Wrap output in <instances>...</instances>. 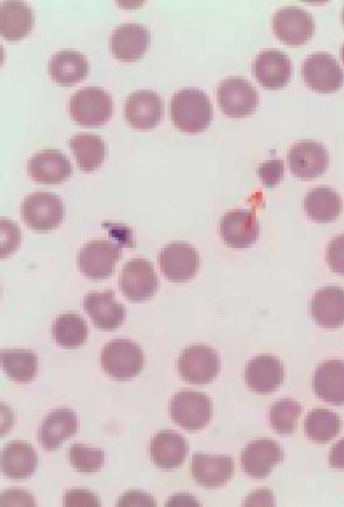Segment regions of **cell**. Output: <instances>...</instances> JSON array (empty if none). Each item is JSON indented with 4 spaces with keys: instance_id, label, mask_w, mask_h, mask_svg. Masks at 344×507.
Listing matches in <instances>:
<instances>
[{
    "instance_id": "18",
    "label": "cell",
    "mask_w": 344,
    "mask_h": 507,
    "mask_svg": "<svg viewBox=\"0 0 344 507\" xmlns=\"http://www.w3.org/2000/svg\"><path fill=\"white\" fill-rule=\"evenodd\" d=\"M150 43V30L137 22H127L116 26L109 38V46L114 55L126 61L140 59Z\"/></svg>"
},
{
    "instance_id": "43",
    "label": "cell",
    "mask_w": 344,
    "mask_h": 507,
    "mask_svg": "<svg viewBox=\"0 0 344 507\" xmlns=\"http://www.w3.org/2000/svg\"><path fill=\"white\" fill-rule=\"evenodd\" d=\"M341 56L343 61L344 62V43L341 48Z\"/></svg>"
},
{
    "instance_id": "4",
    "label": "cell",
    "mask_w": 344,
    "mask_h": 507,
    "mask_svg": "<svg viewBox=\"0 0 344 507\" xmlns=\"http://www.w3.org/2000/svg\"><path fill=\"white\" fill-rule=\"evenodd\" d=\"M20 211L27 226L40 231L57 227L65 214L62 200L47 192H36L27 196L21 204Z\"/></svg>"
},
{
    "instance_id": "31",
    "label": "cell",
    "mask_w": 344,
    "mask_h": 507,
    "mask_svg": "<svg viewBox=\"0 0 344 507\" xmlns=\"http://www.w3.org/2000/svg\"><path fill=\"white\" fill-rule=\"evenodd\" d=\"M69 145L78 167L85 172H92L99 167L107 154L105 141L94 133L76 134L70 137Z\"/></svg>"
},
{
    "instance_id": "42",
    "label": "cell",
    "mask_w": 344,
    "mask_h": 507,
    "mask_svg": "<svg viewBox=\"0 0 344 507\" xmlns=\"http://www.w3.org/2000/svg\"><path fill=\"white\" fill-rule=\"evenodd\" d=\"M329 464L335 468H344V437L335 443L329 453Z\"/></svg>"
},
{
    "instance_id": "7",
    "label": "cell",
    "mask_w": 344,
    "mask_h": 507,
    "mask_svg": "<svg viewBox=\"0 0 344 507\" xmlns=\"http://www.w3.org/2000/svg\"><path fill=\"white\" fill-rule=\"evenodd\" d=\"M220 369L217 353L206 344L186 346L178 360V370L181 377L190 383L205 384L213 380Z\"/></svg>"
},
{
    "instance_id": "32",
    "label": "cell",
    "mask_w": 344,
    "mask_h": 507,
    "mask_svg": "<svg viewBox=\"0 0 344 507\" xmlns=\"http://www.w3.org/2000/svg\"><path fill=\"white\" fill-rule=\"evenodd\" d=\"M1 364L6 375L19 382L34 379L38 369V357L29 349H3L0 353Z\"/></svg>"
},
{
    "instance_id": "5",
    "label": "cell",
    "mask_w": 344,
    "mask_h": 507,
    "mask_svg": "<svg viewBox=\"0 0 344 507\" xmlns=\"http://www.w3.org/2000/svg\"><path fill=\"white\" fill-rule=\"evenodd\" d=\"M171 419L181 427L198 430L210 422L213 415V404L210 397L202 392L189 390L175 393L169 403Z\"/></svg>"
},
{
    "instance_id": "20",
    "label": "cell",
    "mask_w": 344,
    "mask_h": 507,
    "mask_svg": "<svg viewBox=\"0 0 344 507\" xmlns=\"http://www.w3.org/2000/svg\"><path fill=\"white\" fill-rule=\"evenodd\" d=\"M83 307L94 326L105 331L118 328L126 317L125 306L115 300V292L111 289L87 293Z\"/></svg>"
},
{
    "instance_id": "9",
    "label": "cell",
    "mask_w": 344,
    "mask_h": 507,
    "mask_svg": "<svg viewBox=\"0 0 344 507\" xmlns=\"http://www.w3.org/2000/svg\"><path fill=\"white\" fill-rule=\"evenodd\" d=\"M160 281L153 264L143 258H136L123 266L118 280L120 289L129 300L139 302L153 297Z\"/></svg>"
},
{
    "instance_id": "10",
    "label": "cell",
    "mask_w": 344,
    "mask_h": 507,
    "mask_svg": "<svg viewBox=\"0 0 344 507\" xmlns=\"http://www.w3.org/2000/svg\"><path fill=\"white\" fill-rule=\"evenodd\" d=\"M161 273L172 282L189 280L200 269V260L197 249L191 244L175 241L165 245L158 256Z\"/></svg>"
},
{
    "instance_id": "24",
    "label": "cell",
    "mask_w": 344,
    "mask_h": 507,
    "mask_svg": "<svg viewBox=\"0 0 344 507\" xmlns=\"http://www.w3.org/2000/svg\"><path fill=\"white\" fill-rule=\"evenodd\" d=\"M316 395L334 405H344V361L328 360L321 363L312 377Z\"/></svg>"
},
{
    "instance_id": "25",
    "label": "cell",
    "mask_w": 344,
    "mask_h": 507,
    "mask_svg": "<svg viewBox=\"0 0 344 507\" xmlns=\"http://www.w3.org/2000/svg\"><path fill=\"white\" fill-rule=\"evenodd\" d=\"M149 451L156 466L161 468H174L184 462L189 452V444L181 434L164 429L153 435Z\"/></svg>"
},
{
    "instance_id": "8",
    "label": "cell",
    "mask_w": 344,
    "mask_h": 507,
    "mask_svg": "<svg viewBox=\"0 0 344 507\" xmlns=\"http://www.w3.org/2000/svg\"><path fill=\"white\" fill-rule=\"evenodd\" d=\"M217 101L224 114L234 118L244 117L256 110L259 93L248 80L241 76H230L219 83Z\"/></svg>"
},
{
    "instance_id": "19",
    "label": "cell",
    "mask_w": 344,
    "mask_h": 507,
    "mask_svg": "<svg viewBox=\"0 0 344 507\" xmlns=\"http://www.w3.org/2000/svg\"><path fill=\"white\" fill-rule=\"evenodd\" d=\"M28 174L43 184H58L72 174L69 159L58 149H45L34 154L28 161Z\"/></svg>"
},
{
    "instance_id": "26",
    "label": "cell",
    "mask_w": 344,
    "mask_h": 507,
    "mask_svg": "<svg viewBox=\"0 0 344 507\" xmlns=\"http://www.w3.org/2000/svg\"><path fill=\"white\" fill-rule=\"evenodd\" d=\"M76 413L68 408L50 411L43 420L38 431V440L45 450H54L76 432Z\"/></svg>"
},
{
    "instance_id": "22",
    "label": "cell",
    "mask_w": 344,
    "mask_h": 507,
    "mask_svg": "<svg viewBox=\"0 0 344 507\" xmlns=\"http://www.w3.org/2000/svg\"><path fill=\"white\" fill-rule=\"evenodd\" d=\"M191 471L193 479L201 486L216 488L225 484L234 473V462L228 455H209L200 453L192 455Z\"/></svg>"
},
{
    "instance_id": "14",
    "label": "cell",
    "mask_w": 344,
    "mask_h": 507,
    "mask_svg": "<svg viewBox=\"0 0 344 507\" xmlns=\"http://www.w3.org/2000/svg\"><path fill=\"white\" fill-rule=\"evenodd\" d=\"M219 232L222 240L229 247L247 248L259 238V223L253 210L232 209L222 216Z\"/></svg>"
},
{
    "instance_id": "1",
    "label": "cell",
    "mask_w": 344,
    "mask_h": 507,
    "mask_svg": "<svg viewBox=\"0 0 344 507\" xmlns=\"http://www.w3.org/2000/svg\"><path fill=\"white\" fill-rule=\"evenodd\" d=\"M170 114L173 124L181 131L200 132L206 129L213 119V105L204 91L186 87L171 96Z\"/></svg>"
},
{
    "instance_id": "36",
    "label": "cell",
    "mask_w": 344,
    "mask_h": 507,
    "mask_svg": "<svg viewBox=\"0 0 344 507\" xmlns=\"http://www.w3.org/2000/svg\"><path fill=\"white\" fill-rule=\"evenodd\" d=\"M69 458L72 466L78 471L93 473L98 470L104 464L105 453L99 448L75 443L69 446Z\"/></svg>"
},
{
    "instance_id": "40",
    "label": "cell",
    "mask_w": 344,
    "mask_h": 507,
    "mask_svg": "<svg viewBox=\"0 0 344 507\" xmlns=\"http://www.w3.org/2000/svg\"><path fill=\"white\" fill-rule=\"evenodd\" d=\"M116 506H156L153 498L147 493L139 490H130L123 493L117 500Z\"/></svg>"
},
{
    "instance_id": "16",
    "label": "cell",
    "mask_w": 344,
    "mask_h": 507,
    "mask_svg": "<svg viewBox=\"0 0 344 507\" xmlns=\"http://www.w3.org/2000/svg\"><path fill=\"white\" fill-rule=\"evenodd\" d=\"M283 459L281 446L270 438L260 437L248 442L241 452L243 470L253 478H264Z\"/></svg>"
},
{
    "instance_id": "44",
    "label": "cell",
    "mask_w": 344,
    "mask_h": 507,
    "mask_svg": "<svg viewBox=\"0 0 344 507\" xmlns=\"http://www.w3.org/2000/svg\"><path fill=\"white\" fill-rule=\"evenodd\" d=\"M341 18H342L343 22L344 23V6L343 7L342 12H341Z\"/></svg>"
},
{
    "instance_id": "15",
    "label": "cell",
    "mask_w": 344,
    "mask_h": 507,
    "mask_svg": "<svg viewBox=\"0 0 344 507\" xmlns=\"http://www.w3.org/2000/svg\"><path fill=\"white\" fill-rule=\"evenodd\" d=\"M164 101L159 94L151 90H138L125 99L124 114L133 128L148 130L156 126L164 113Z\"/></svg>"
},
{
    "instance_id": "17",
    "label": "cell",
    "mask_w": 344,
    "mask_h": 507,
    "mask_svg": "<svg viewBox=\"0 0 344 507\" xmlns=\"http://www.w3.org/2000/svg\"><path fill=\"white\" fill-rule=\"evenodd\" d=\"M252 71L262 86L275 89L287 84L292 74V65L285 52L268 48L261 51L255 57Z\"/></svg>"
},
{
    "instance_id": "33",
    "label": "cell",
    "mask_w": 344,
    "mask_h": 507,
    "mask_svg": "<svg viewBox=\"0 0 344 507\" xmlns=\"http://www.w3.org/2000/svg\"><path fill=\"white\" fill-rule=\"evenodd\" d=\"M341 421L334 412L326 408H314L309 412L304 420L307 437L319 444H325L340 432Z\"/></svg>"
},
{
    "instance_id": "30",
    "label": "cell",
    "mask_w": 344,
    "mask_h": 507,
    "mask_svg": "<svg viewBox=\"0 0 344 507\" xmlns=\"http://www.w3.org/2000/svg\"><path fill=\"white\" fill-rule=\"evenodd\" d=\"M303 205L307 216L319 223L335 220L343 207L339 194L327 186H317L310 190L304 198Z\"/></svg>"
},
{
    "instance_id": "27",
    "label": "cell",
    "mask_w": 344,
    "mask_h": 507,
    "mask_svg": "<svg viewBox=\"0 0 344 507\" xmlns=\"http://www.w3.org/2000/svg\"><path fill=\"white\" fill-rule=\"evenodd\" d=\"M37 464V454L27 442L11 441L1 451V471L9 478H26L35 471Z\"/></svg>"
},
{
    "instance_id": "11",
    "label": "cell",
    "mask_w": 344,
    "mask_h": 507,
    "mask_svg": "<svg viewBox=\"0 0 344 507\" xmlns=\"http://www.w3.org/2000/svg\"><path fill=\"white\" fill-rule=\"evenodd\" d=\"M301 75L314 90L327 92L338 90L344 82V72L337 59L327 52L309 54L301 65Z\"/></svg>"
},
{
    "instance_id": "3",
    "label": "cell",
    "mask_w": 344,
    "mask_h": 507,
    "mask_svg": "<svg viewBox=\"0 0 344 507\" xmlns=\"http://www.w3.org/2000/svg\"><path fill=\"white\" fill-rule=\"evenodd\" d=\"M144 356L142 348L128 339H115L105 344L100 364L105 373L118 380H127L142 369Z\"/></svg>"
},
{
    "instance_id": "28",
    "label": "cell",
    "mask_w": 344,
    "mask_h": 507,
    "mask_svg": "<svg viewBox=\"0 0 344 507\" xmlns=\"http://www.w3.org/2000/svg\"><path fill=\"white\" fill-rule=\"evenodd\" d=\"M89 65L85 55L78 50L64 48L56 51L48 61V72L57 83L67 85L84 79Z\"/></svg>"
},
{
    "instance_id": "38",
    "label": "cell",
    "mask_w": 344,
    "mask_h": 507,
    "mask_svg": "<svg viewBox=\"0 0 344 507\" xmlns=\"http://www.w3.org/2000/svg\"><path fill=\"white\" fill-rule=\"evenodd\" d=\"M326 261L332 271L344 275V234L330 241L326 250Z\"/></svg>"
},
{
    "instance_id": "2",
    "label": "cell",
    "mask_w": 344,
    "mask_h": 507,
    "mask_svg": "<svg viewBox=\"0 0 344 507\" xmlns=\"http://www.w3.org/2000/svg\"><path fill=\"white\" fill-rule=\"evenodd\" d=\"M113 99L103 87L87 85L74 92L69 100V112L77 123L87 126L104 124L111 116Z\"/></svg>"
},
{
    "instance_id": "21",
    "label": "cell",
    "mask_w": 344,
    "mask_h": 507,
    "mask_svg": "<svg viewBox=\"0 0 344 507\" xmlns=\"http://www.w3.org/2000/svg\"><path fill=\"white\" fill-rule=\"evenodd\" d=\"M285 370L283 362L270 354H260L252 358L246 364L244 379L252 391L270 393L282 384Z\"/></svg>"
},
{
    "instance_id": "37",
    "label": "cell",
    "mask_w": 344,
    "mask_h": 507,
    "mask_svg": "<svg viewBox=\"0 0 344 507\" xmlns=\"http://www.w3.org/2000/svg\"><path fill=\"white\" fill-rule=\"evenodd\" d=\"M283 170V161L273 158L261 163L257 168V173L266 187H272L282 180Z\"/></svg>"
},
{
    "instance_id": "35",
    "label": "cell",
    "mask_w": 344,
    "mask_h": 507,
    "mask_svg": "<svg viewBox=\"0 0 344 507\" xmlns=\"http://www.w3.org/2000/svg\"><path fill=\"white\" fill-rule=\"evenodd\" d=\"M301 412L302 406L298 402L288 398L280 399L270 407V425L278 433L292 434Z\"/></svg>"
},
{
    "instance_id": "39",
    "label": "cell",
    "mask_w": 344,
    "mask_h": 507,
    "mask_svg": "<svg viewBox=\"0 0 344 507\" xmlns=\"http://www.w3.org/2000/svg\"><path fill=\"white\" fill-rule=\"evenodd\" d=\"M65 506H100L98 497L91 490L83 488H72L67 490L63 496Z\"/></svg>"
},
{
    "instance_id": "34",
    "label": "cell",
    "mask_w": 344,
    "mask_h": 507,
    "mask_svg": "<svg viewBox=\"0 0 344 507\" xmlns=\"http://www.w3.org/2000/svg\"><path fill=\"white\" fill-rule=\"evenodd\" d=\"M52 335L59 345L73 348L87 340L88 329L84 319L74 313L60 315L53 322Z\"/></svg>"
},
{
    "instance_id": "41",
    "label": "cell",
    "mask_w": 344,
    "mask_h": 507,
    "mask_svg": "<svg viewBox=\"0 0 344 507\" xmlns=\"http://www.w3.org/2000/svg\"><path fill=\"white\" fill-rule=\"evenodd\" d=\"M1 505L34 506L35 504L33 496L29 492L19 489H10L1 493Z\"/></svg>"
},
{
    "instance_id": "29",
    "label": "cell",
    "mask_w": 344,
    "mask_h": 507,
    "mask_svg": "<svg viewBox=\"0 0 344 507\" xmlns=\"http://www.w3.org/2000/svg\"><path fill=\"white\" fill-rule=\"evenodd\" d=\"M34 23L32 7L22 1L8 0L0 4V32L9 40H18L26 36Z\"/></svg>"
},
{
    "instance_id": "12",
    "label": "cell",
    "mask_w": 344,
    "mask_h": 507,
    "mask_svg": "<svg viewBox=\"0 0 344 507\" xmlns=\"http://www.w3.org/2000/svg\"><path fill=\"white\" fill-rule=\"evenodd\" d=\"M272 25L275 35L290 45L305 43L315 30L312 14L296 6H286L277 10L272 16Z\"/></svg>"
},
{
    "instance_id": "23",
    "label": "cell",
    "mask_w": 344,
    "mask_h": 507,
    "mask_svg": "<svg viewBox=\"0 0 344 507\" xmlns=\"http://www.w3.org/2000/svg\"><path fill=\"white\" fill-rule=\"evenodd\" d=\"M310 312L315 323L325 329L344 324V289L336 286L324 287L312 296Z\"/></svg>"
},
{
    "instance_id": "6",
    "label": "cell",
    "mask_w": 344,
    "mask_h": 507,
    "mask_svg": "<svg viewBox=\"0 0 344 507\" xmlns=\"http://www.w3.org/2000/svg\"><path fill=\"white\" fill-rule=\"evenodd\" d=\"M122 257L120 244L106 239L87 242L78 252L77 266L81 273L94 280L110 276Z\"/></svg>"
},
{
    "instance_id": "13",
    "label": "cell",
    "mask_w": 344,
    "mask_h": 507,
    "mask_svg": "<svg viewBox=\"0 0 344 507\" xmlns=\"http://www.w3.org/2000/svg\"><path fill=\"white\" fill-rule=\"evenodd\" d=\"M287 158L292 174L303 179L321 176L329 163V154L325 146L312 139H303L291 145Z\"/></svg>"
}]
</instances>
